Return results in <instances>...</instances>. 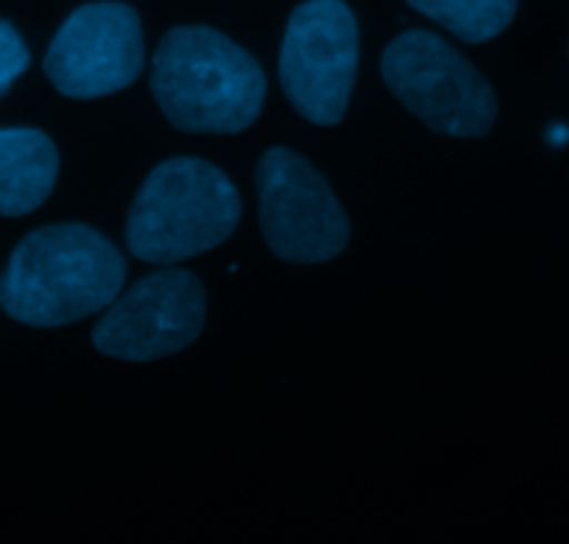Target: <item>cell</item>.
I'll return each instance as SVG.
<instances>
[{"label": "cell", "instance_id": "3957f363", "mask_svg": "<svg viewBox=\"0 0 569 544\" xmlns=\"http://www.w3.org/2000/svg\"><path fill=\"white\" fill-rule=\"evenodd\" d=\"M243 207L221 168L199 157L157 165L137 190L126 218V246L142 263L177 266L227 244Z\"/></svg>", "mask_w": 569, "mask_h": 544}, {"label": "cell", "instance_id": "277c9868", "mask_svg": "<svg viewBox=\"0 0 569 544\" xmlns=\"http://www.w3.org/2000/svg\"><path fill=\"white\" fill-rule=\"evenodd\" d=\"M382 81L427 129L447 137H486L495 126L497 96L467 57L433 31H405L382 53Z\"/></svg>", "mask_w": 569, "mask_h": 544}, {"label": "cell", "instance_id": "30bf717a", "mask_svg": "<svg viewBox=\"0 0 569 544\" xmlns=\"http://www.w3.org/2000/svg\"><path fill=\"white\" fill-rule=\"evenodd\" d=\"M405 3L469 46L500 37L511 26L519 7V0H405Z\"/></svg>", "mask_w": 569, "mask_h": 544}, {"label": "cell", "instance_id": "7a4b0ae2", "mask_svg": "<svg viewBox=\"0 0 569 544\" xmlns=\"http://www.w3.org/2000/svg\"><path fill=\"white\" fill-rule=\"evenodd\" d=\"M266 73L246 48L210 26H177L160 40L151 96L188 135H240L266 107Z\"/></svg>", "mask_w": 569, "mask_h": 544}, {"label": "cell", "instance_id": "8fae6325", "mask_svg": "<svg viewBox=\"0 0 569 544\" xmlns=\"http://www.w3.org/2000/svg\"><path fill=\"white\" fill-rule=\"evenodd\" d=\"M29 62L31 53L20 31L9 20H0V98L29 70Z\"/></svg>", "mask_w": 569, "mask_h": 544}, {"label": "cell", "instance_id": "6da1fadb", "mask_svg": "<svg viewBox=\"0 0 569 544\" xmlns=\"http://www.w3.org/2000/svg\"><path fill=\"white\" fill-rule=\"evenodd\" d=\"M126 285V260L87 224H51L18 244L0 274V307L29 327H64L107 310Z\"/></svg>", "mask_w": 569, "mask_h": 544}, {"label": "cell", "instance_id": "ba28073f", "mask_svg": "<svg viewBox=\"0 0 569 544\" xmlns=\"http://www.w3.org/2000/svg\"><path fill=\"white\" fill-rule=\"evenodd\" d=\"M146 68L140 14L129 3L101 0L76 9L46 53V76L76 101L114 96Z\"/></svg>", "mask_w": 569, "mask_h": 544}, {"label": "cell", "instance_id": "8992f818", "mask_svg": "<svg viewBox=\"0 0 569 544\" xmlns=\"http://www.w3.org/2000/svg\"><path fill=\"white\" fill-rule=\"evenodd\" d=\"M260 227L268 249L284 263L336 260L349 244V218L330 181L291 148H271L257 165Z\"/></svg>", "mask_w": 569, "mask_h": 544}, {"label": "cell", "instance_id": "52a82bcc", "mask_svg": "<svg viewBox=\"0 0 569 544\" xmlns=\"http://www.w3.org/2000/svg\"><path fill=\"white\" fill-rule=\"evenodd\" d=\"M207 290L188 268L166 266L137 279L92 329L101 355L149 363L188 349L204 329Z\"/></svg>", "mask_w": 569, "mask_h": 544}, {"label": "cell", "instance_id": "5b68a950", "mask_svg": "<svg viewBox=\"0 0 569 544\" xmlns=\"http://www.w3.org/2000/svg\"><path fill=\"white\" fill-rule=\"evenodd\" d=\"M358 53V20L343 0L299 3L279 51L284 98L310 123H341L355 90Z\"/></svg>", "mask_w": 569, "mask_h": 544}, {"label": "cell", "instance_id": "9c48e42d", "mask_svg": "<svg viewBox=\"0 0 569 544\" xmlns=\"http://www.w3.org/2000/svg\"><path fill=\"white\" fill-rule=\"evenodd\" d=\"M59 151L40 129H0V216L34 212L57 188Z\"/></svg>", "mask_w": 569, "mask_h": 544}]
</instances>
